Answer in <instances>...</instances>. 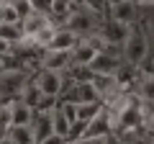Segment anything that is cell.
Returning a JSON list of instances; mask_svg holds the SVG:
<instances>
[{
    "label": "cell",
    "instance_id": "obj_1",
    "mask_svg": "<svg viewBox=\"0 0 154 144\" xmlns=\"http://www.w3.org/2000/svg\"><path fill=\"white\" fill-rule=\"evenodd\" d=\"M149 54H152V44H149V21L141 16L136 23H131V28H128L126 44H123V57H126V62H131V64L139 67Z\"/></svg>",
    "mask_w": 154,
    "mask_h": 144
},
{
    "label": "cell",
    "instance_id": "obj_2",
    "mask_svg": "<svg viewBox=\"0 0 154 144\" xmlns=\"http://www.w3.org/2000/svg\"><path fill=\"white\" fill-rule=\"evenodd\" d=\"M100 21H103L100 13L90 11L82 0H75V8H72V13H69L67 26H69L72 31H77L80 36H90V33H95L100 28Z\"/></svg>",
    "mask_w": 154,
    "mask_h": 144
},
{
    "label": "cell",
    "instance_id": "obj_3",
    "mask_svg": "<svg viewBox=\"0 0 154 144\" xmlns=\"http://www.w3.org/2000/svg\"><path fill=\"white\" fill-rule=\"evenodd\" d=\"M123 62H126V57H123L121 46H105V49L98 52V57L93 59L90 67H93L98 75H116V72L121 70Z\"/></svg>",
    "mask_w": 154,
    "mask_h": 144
},
{
    "label": "cell",
    "instance_id": "obj_4",
    "mask_svg": "<svg viewBox=\"0 0 154 144\" xmlns=\"http://www.w3.org/2000/svg\"><path fill=\"white\" fill-rule=\"evenodd\" d=\"M128 28H131V26L116 21V18H110V16H103L100 28H98V36L105 41V46H121V49H123L126 36H128Z\"/></svg>",
    "mask_w": 154,
    "mask_h": 144
},
{
    "label": "cell",
    "instance_id": "obj_5",
    "mask_svg": "<svg viewBox=\"0 0 154 144\" xmlns=\"http://www.w3.org/2000/svg\"><path fill=\"white\" fill-rule=\"evenodd\" d=\"M33 80H36V85L44 90L49 98H57V100H59L62 90H64V85H67V77L62 75V72L44 70V67H38V72L33 75Z\"/></svg>",
    "mask_w": 154,
    "mask_h": 144
},
{
    "label": "cell",
    "instance_id": "obj_6",
    "mask_svg": "<svg viewBox=\"0 0 154 144\" xmlns=\"http://www.w3.org/2000/svg\"><path fill=\"white\" fill-rule=\"evenodd\" d=\"M108 134H113V121H110L108 108H103L90 124H85L82 139H88V142H98V139H105ZM77 142H80V139H77Z\"/></svg>",
    "mask_w": 154,
    "mask_h": 144
},
{
    "label": "cell",
    "instance_id": "obj_7",
    "mask_svg": "<svg viewBox=\"0 0 154 144\" xmlns=\"http://www.w3.org/2000/svg\"><path fill=\"white\" fill-rule=\"evenodd\" d=\"M41 67L44 70H54V72H67L72 67V52L67 49H46L41 54Z\"/></svg>",
    "mask_w": 154,
    "mask_h": 144
},
{
    "label": "cell",
    "instance_id": "obj_8",
    "mask_svg": "<svg viewBox=\"0 0 154 144\" xmlns=\"http://www.w3.org/2000/svg\"><path fill=\"white\" fill-rule=\"evenodd\" d=\"M105 16L126 23V26H131V23H136L139 18H141L139 16V3H134V0H123V3H118V5H110V11L105 13Z\"/></svg>",
    "mask_w": 154,
    "mask_h": 144
},
{
    "label": "cell",
    "instance_id": "obj_9",
    "mask_svg": "<svg viewBox=\"0 0 154 144\" xmlns=\"http://www.w3.org/2000/svg\"><path fill=\"white\" fill-rule=\"evenodd\" d=\"M80 39H82V36H80L77 31H72L67 23H59V26H57V33H54V41H51L49 49H67V52H72L77 44H80Z\"/></svg>",
    "mask_w": 154,
    "mask_h": 144
},
{
    "label": "cell",
    "instance_id": "obj_10",
    "mask_svg": "<svg viewBox=\"0 0 154 144\" xmlns=\"http://www.w3.org/2000/svg\"><path fill=\"white\" fill-rule=\"evenodd\" d=\"M31 129H33V134H36V142H44L46 136H51V134H54L51 108L49 111H36V116H33V121H31Z\"/></svg>",
    "mask_w": 154,
    "mask_h": 144
},
{
    "label": "cell",
    "instance_id": "obj_11",
    "mask_svg": "<svg viewBox=\"0 0 154 144\" xmlns=\"http://www.w3.org/2000/svg\"><path fill=\"white\" fill-rule=\"evenodd\" d=\"M49 23H54L49 13H44V11H33V13H28V16L23 18L21 26H23V31H26V36L31 39V36H36L41 28H46Z\"/></svg>",
    "mask_w": 154,
    "mask_h": 144
},
{
    "label": "cell",
    "instance_id": "obj_12",
    "mask_svg": "<svg viewBox=\"0 0 154 144\" xmlns=\"http://www.w3.org/2000/svg\"><path fill=\"white\" fill-rule=\"evenodd\" d=\"M72 8H75V0H51V8H49L51 21H54L57 26H59V23H67Z\"/></svg>",
    "mask_w": 154,
    "mask_h": 144
},
{
    "label": "cell",
    "instance_id": "obj_13",
    "mask_svg": "<svg viewBox=\"0 0 154 144\" xmlns=\"http://www.w3.org/2000/svg\"><path fill=\"white\" fill-rule=\"evenodd\" d=\"M51 118H54V134H62V136L69 139V134H72V121L67 118V113L62 111L59 103L51 108Z\"/></svg>",
    "mask_w": 154,
    "mask_h": 144
},
{
    "label": "cell",
    "instance_id": "obj_14",
    "mask_svg": "<svg viewBox=\"0 0 154 144\" xmlns=\"http://www.w3.org/2000/svg\"><path fill=\"white\" fill-rule=\"evenodd\" d=\"M105 108V100H93V103H77V118L82 124H90L100 111Z\"/></svg>",
    "mask_w": 154,
    "mask_h": 144
},
{
    "label": "cell",
    "instance_id": "obj_15",
    "mask_svg": "<svg viewBox=\"0 0 154 144\" xmlns=\"http://www.w3.org/2000/svg\"><path fill=\"white\" fill-rule=\"evenodd\" d=\"M136 95L144 103H154V75H139Z\"/></svg>",
    "mask_w": 154,
    "mask_h": 144
},
{
    "label": "cell",
    "instance_id": "obj_16",
    "mask_svg": "<svg viewBox=\"0 0 154 144\" xmlns=\"http://www.w3.org/2000/svg\"><path fill=\"white\" fill-rule=\"evenodd\" d=\"M8 134H11L13 144H38L36 142V134H33L31 124L28 126H11L8 129Z\"/></svg>",
    "mask_w": 154,
    "mask_h": 144
},
{
    "label": "cell",
    "instance_id": "obj_17",
    "mask_svg": "<svg viewBox=\"0 0 154 144\" xmlns=\"http://www.w3.org/2000/svg\"><path fill=\"white\" fill-rule=\"evenodd\" d=\"M0 23H23V16L13 5V0H3V5H0Z\"/></svg>",
    "mask_w": 154,
    "mask_h": 144
},
{
    "label": "cell",
    "instance_id": "obj_18",
    "mask_svg": "<svg viewBox=\"0 0 154 144\" xmlns=\"http://www.w3.org/2000/svg\"><path fill=\"white\" fill-rule=\"evenodd\" d=\"M82 3L90 8V11L100 13V16H105V13L110 11V0H82Z\"/></svg>",
    "mask_w": 154,
    "mask_h": 144
},
{
    "label": "cell",
    "instance_id": "obj_19",
    "mask_svg": "<svg viewBox=\"0 0 154 144\" xmlns=\"http://www.w3.org/2000/svg\"><path fill=\"white\" fill-rule=\"evenodd\" d=\"M38 144H69V139L62 136V134H51V136H46L44 142H38Z\"/></svg>",
    "mask_w": 154,
    "mask_h": 144
},
{
    "label": "cell",
    "instance_id": "obj_20",
    "mask_svg": "<svg viewBox=\"0 0 154 144\" xmlns=\"http://www.w3.org/2000/svg\"><path fill=\"white\" fill-rule=\"evenodd\" d=\"M100 144H123V139H121V136H118V134L113 131V134H108V136H105V139H103V142H100Z\"/></svg>",
    "mask_w": 154,
    "mask_h": 144
},
{
    "label": "cell",
    "instance_id": "obj_21",
    "mask_svg": "<svg viewBox=\"0 0 154 144\" xmlns=\"http://www.w3.org/2000/svg\"><path fill=\"white\" fill-rule=\"evenodd\" d=\"M134 3H139V5H154V0H134Z\"/></svg>",
    "mask_w": 154,
    "mask_h": 144
},
{
    "label": "cell",
    "instance_id": "obj_22",
    "mask_svg": "<svg viewBox=\"0 0 154 144\" xmlns=\"http://www.w3.org/2000/svg\"><path fill=\"white\" fill-rule=\"evenodd\" d=\"M118 3H123V0H110V5H118Z\"/></svg>",
    "mask_w": 154,
    "mask_h": 144
}]
</instances>
